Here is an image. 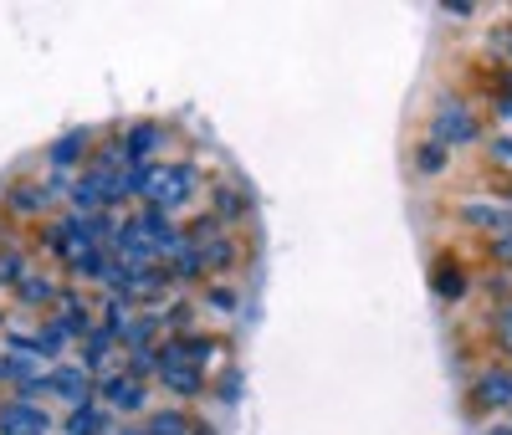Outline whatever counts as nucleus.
I'll return each instance as SVG.
<instances>
[{"mask_svg":"<svg viewBox=\"0 0 512 435\" xmlns=\"http://www.w3.org/2000/svg\"><path fill=\"white\" fill-rule=\"evenodd\" d=\"M492 261H502V267H512V236L492 241Z\"/></svg>","mask_w":512,"mask_h":435,"instance_id":"c9c22d12","label":"nucleus"},{"mask_svg":"<svg viewBox=\"0 0 512 435\" xmlns=\"http://www.w3.org/2000/svg\"><path fill=\"white\" fill-rule=\"evenodd\" d=\"M492 154H497L502 164H512V134H497V139H492Z\"/></svg>","mask_w":512,"mask_h":435,"instance_id":"e433bc0d","label":"nucleus"},{"mask_svg":"<svg viewBox=\"0 0 512 435\" xmlns=\"http://www.w3.org/2000/svg\"><path fill=\"white\" fill-rule=\"evenodd\" d=\"M415 169H420V174H441V169H446V149H441V144H420Z\"/></svg>","mask_w":512,"mask_h":435,"instance_id":"72a5a7b5","label":"nucleus"},{"mask_svg":"<svg viewBox=\"0 0 512 435\" xmlns=\"http://www.w3.org/2000/svg\"><path fill=\"white\" fill-rule=\"evenodd\" d=\"M200 195H205V174L190 159H159V164H149V180H144V205L149 210H164V215H175V221H180V210H190Z\"/></svg>","mask_w":512,"mask_h":435,"instance_id":"f257e3e1","label":"nucleus"},{"mask_svg":"<svg viewBox=\"0 0 512 435\" xmlns=\"http://www.w3.org/2000/svg\"><path fill=\"white\" fill-rule=\"evenodd\" d=\"M497 118H507V123H512V82L497 93Z\"/></svg>","mask_w":512,"mask_h":435,"instance_id":"4c0bfd02","label":"nucleus"},{"mask_svg":"<svg viewBox=\"0 0 512 435\" xmlns=\"http://www.w3.org/2000/svg\"><path fill=\"white\" fill-rule=\"evenodd\" d=\"M26 272H31V256H26L21 246H11V241H6V246H0V287L16 292V282H21Z\"/></svg>","mask_w":512,"mask_h":435,"instance_id":"c85d7f7f","label":"nucleus"},{"mask_svg":"<svg viewBox=\"0 0 512 435\" xmlns=\"http://www.w3.org/2000/svg\"><path fill=\"white\" fill-rule=\"evenodd\" d=\"M472 139H477V118L466 113V103H461V98L441 103L436 118H431V144H441V149H461V144H472Z\"/></svg>","mask_w":512,"mask_h":435,"instance_id":"6e6552de","label":"nucleus"},{"mask_svg":"<svg viewBox=\"0 0 512 435\" xmlns=\"http://www.w3.org/2000/svg\"><path fill=\"white\" fill-rule=\"evenodd\" d=\"M205 200H210V215H216L226 231H236L246 215H251V190L236 185V180H216V185L205 190Z\"/></svg>","mask_w":512,"mask_h":435,"instance_id":"f8f14e48","label":"nucleus"},{"mask_svg":"<svg viewBox=\"0 0 512 435\" xmlns=\"http://www.w3.org/2000/svg\"><path fill=\"white\" fill-rule=\"evenodd\" d=\"M93 128H67V134L47 149V164L57 169V174H67V169H82V164H88V154H93Z\"/></svg>","mask_w":512,"mask_h":435,"instance_id":"f3484780","label":"nucleus"},{"mask_svg":"<svg viewBox=\"0 0 512 435\" xmlns=\"http://www.w3.org/2000/svg\"><path fill=\"white\" fill-rule=\"evenodd\" d=\"M164 343V323L159 313H134L128 328L118 333V354H144V348H159Z\"/></svg>","mask_w":512,"mask_h":435,"instance_id":"6ab92c4d","label":"nucleus"},{"mask_svg":"<svg viewBox=\"0 0 512 435\" xmlns=\"http://www.w3.org/2000/svg\"><path fill=\"white\" fill-rule=\"evenodd\" d=\"M62 205H67L72 215H103V210H108V195H103V174H93V169L72 174V180L62 185Z\"/></svg>","mask_w":512,"mask_h":435,"instance_id":"dca6fc26","label":"nucleus"},{"mask_svg":"<svg viewBox=\"0 0 512 435\" xmlns=\"http://www.w3.org/2000/svg\"><path fill=\"white\" fill-rule=\"evenodd\" d=\"M190 430H195V420H190V410H185V405L149 410V420H144V435H190Z\"/></svg>","mask_w":512,"mask_h":435,"instance_id":"a878e982","label":"nucleus"},{"mask_svg":"<svg viewBox=\"0 0 512 435\" xmlns=\"http://www.w3.org/2000/svg\"><path fill=\"white\" fill-rule=\"evenodd\" d=\"M195 251H200V261H205V277H226L236 261H241V236L221 231V236H210V241L195 246Z\"/></svg>","mask_w":512,"mask_h":435,"instance_id":"aec40b11","label":"nucleus"},{"mask_svg":"<svg viewBox=\"0 0 512 435\" xmlns=\"http://www.w3.org/2000/svg\"><path fill=\"white\" fill-rule=\"evenodd\" d=\"M431 287H436V297H466V267L461 261H436V272H431Z\"/></svg>","mask_w":512,"mask_h":435,"instance_id":"cd10ccee","label":"nucleus"},{"mask_svg":"<svg viewBox=\"0 0 512 435\" xmlns=\"http://www.w3.org/2000/svg\"><path fill=\"white\" fill-rule=\"evenodd\" d=\"M0 435H52V410L36 400H0Z\"/></svg>","mask_w":512,"mask_h":435,"instance_id":"1a4fd4ad","label":"nucleus"},{"mask_svg":"<svg viewBox=\"0 0 512 435\" xmlns=\"http://www.w3.org/2000/svg\"><path fill=\"white\" fill-rule=\"evenodd\" d=\"M487 435H512V420L507 425H487Z\"/></svg>","mask_w":512,"mask_h":435,"instance_id":"ea45409f","label":"nucleus"},{"mask_svg":"<svg viewBox=\"0 0 512 435\" xmlns=\"http://www.w3.org/2000/svg\"><path fill=\"white\" fill-rule=\"evenodd\" d=\"M134 221H139V231H144V241H149V251H154V261H169L180 246H185V226L175 221V215H164V210H149V205H139L134 210Z\"/></svg>","mask_w":512,"mask_h":435,"instance_id":"423d86ee","label":"nucleus"},{"mask_svg":"<svg viewBox=\"0 0 512 435\" xmlns=\"http://www.w3.org/2000/svg\"><path fill=\"white\" fill-rule=\"evenodd\" d=\"M216 395H221V405H236V395H241V374H236V369H226V374H221Z\"/></svg>","mask_w":512,"mask_h":435,"instance_id":"f704fd0d","label":"nucleus"},{"mask_svg":"<svg viewBox=\"0 0 512 435\" xmlns=\"http://www.w3.org/2000/svg\"><path fill=\"white\" fill-rule=\"evenodd\" d=\"M47 389H52V400H62L67 410H82V405H93L98 400V379L82 369L77 359H62L47 369Z\"/></svg>","mask_w":512,"mask_h":435,"instance_id":"39448f33","label":"nucleus"},{"mask_svg":"<svg viewBox=\"0 0 512 435\" xmlns=\"http://www.w3.org/2000/svg\"><path fill=\"white\" fill-rule=\"evenodd\" d=\"M154 379L164 384V395H175V400H200L205 389H210V374L195 369L169 338L159 343V369H154Z\"/></svg>","mask_w":512,"mask_h":435,"instance_id":"f03ea898","label":"nucleus"},{"mask_svg":"<svg viewBox=\"0 0 512 435\" xmlns=\"http://www.w3.org/2000/svg\"><path fill=\"white\" fill-rule=\"evenodd\" d=\"M195 302H200V308H210V313H221V318L236 313V292H231V287H210V282H205V292H200Z\"/></svg>","mask_w":512,"mask_h":435,"instance_id":"2f4dec72","label":"nucleus"},{"mask_svg":"<svg viewBox=\"0 0 512 435\" xmlns=\"http://www.w3.org/2000/svg\"><path fill=\"white\" fill-rule=\"evenodd\" d=\"M180 348V354L195 364V369H205L210 374V364H216V354H221V338H210V333H185V338H169Z\"/></svg>","mask_w":512,"mask_h":435,"instance_id":"393cba45","label":"nucleus"},{"mask_svg":"<svg viewBox=\"0 0 512 435\" xmlns=\"http://www.w3.org/2000/svg\"><path fill=\"white\" fill-rule=\"evenodd\" d=\"M108 430H113V415L98 400L82 410H67V420H62V435H108Z\"/></svg>","mask_w":512,"mask_h":435,"instance_id":"b1692460","label":"nucleus"},{"mask_svg":"<svg viewBox=\"0 0 512 435\" xmlns=\"http://www.w3.org/2000/svg\"><path fill=\"white\" fill-rule=\"evenodd\" d=\"M47 323H52V333H57L62 343H82V338L98 328V308L82 297V287H62V302L47 313Z\"/></svg>","mask_w":512,"mask_h":435,"instance_id":"20e7f679","label":"nucleus"},{"mask_svg":"<svg viewBox=\"0 0 512 435\" xmlns=\"http://www.w3.org/2000/svg\"><path fill=\"white\" fill-rule=\"evenodd\" d=\"M108 267H113V256H108V246H93V251H77L72 261H67V277H72V287H88V282H108Z\"/></svg>","mask_w":512,"mask_h":435,"instance_id":"412c9836","label":"nucleus"},{"mask_svg":"<svg viewBox=\"0 0 512 435\" xmlns=\"http://www.w3.org/2000/svg\"><path fill=\"white\" fill-rule=\"evenodd\" d=\"M134 313H139V308H134V302H128V297L108 292V297H103V308H98V328L118 338V333L128 328V318H134Z\"/></svg>","mask_w":512,"mask_h":435,"instance_id":"bb28decb","label":"nucleus"},{"mask_svg":"<svg viewBox=\"0 0 512 435\" xmlns=\"http://www.w3.org/2000/svg\"><path fill=\"white\" fill-rule=\"evenodd\" d=\"M108 435H144V425H113Z\"/></svg>","mask_w":512,"mask_h":435,"instance_id":"58836bf2","label":"nucleus"},{"mask_svg":"<svg viewBox=\"0 0 512 435\" xmlns=\"http://www.w3.org/2000/svg\"><path fill=\"white\" fill-rule=\"evenodd\" d=\"M11 297H16V308H21V313H52L57 302H62V282H57L52 272H36V267H31V272L16 282Z\"/></svg>","mask_w":512,"mask_h":435,"instance_id":"ddd939ff","label":"nucleus"},{"mask_svg":"<svg viewBox=\"0 0 512 435\" xmlns=\"http://www.w3.org/2000/svg\"><path fill=\"white\" fill-rule=\"evenodd\" d=\"M461 221L492 241H502V236H512V205L507 200H461Z\"/></svg>","mask_w":512,"mask_h":435,"instance_id":"4468645a","label":"nucleus"},{"mask_svg":"<svg viewBox=\"0 0 512 435\" xmlns=\"http://www.w3.org/2000/svg\"><path fill=\"white\" fill-rule=\"evenodd\" d=\"M98 405L113 415V420H139V415H149V384H139V379H128L123 369H113L108 379H98Z\"/></svg>","mask_w":512,"mask_h":435,"instance_id":"7ed1b4c3","label":"nucleus"},{"mask_svg":"<svg viewBox=\"0 0 512 435\" xmlns=\"http://www.w3.org/2000/svg\"><path fill=\"white\" fill-rule=\"evenodd\" d=\"M88 169H93V174H118V169H128V164H123V134H118V139H103V144H93V154H88Z\"/></svg>","mask_w":512,"mask_h":435,"instance_id":"c756f323","label":"nucleus"},{"mask_svg":"<svg viewBox=\"0 0 512 435\" xmlns=\"http://www.w3.org/2000/svg\"><path fill=\"white\" fill-rule=\"evenodd\" d=\"M108 256L113 261H128V267H149V261H154V251H149V241H144V231L134 221V210L118 215V226L108 236Z\"/></svg>","mask_w":512,"mask_h":435,"instance_id":"2eb2a0df","label":"nucleus"},{"mask_svg":"<svg viewBox=\"0 0 512 435\" xmlns=\"http://www.w3.org/2000/svg\"><path fill=\"white\" fill-rule=\"evenodd\" d=\"M195 318H200V302H195V297H180V292L159 308L164 338H185V333H195Z\"/></svg>","mask_w":512,"mask_h":435,"instance_id":"4be33fe9","label":"nucleus"},{"mask_svg":"<svg viewBox=\"0 0 512 435\" xmlns=\"http://www.w3.org/2000/svg\"><path fill=\"white\" fill-rule=\"evenodd\" d=\"M31 374H41V364H31V359H16V354H6V348H0V384H26Z\"/></svg>","mask_w":512,"mask_h":435,"instance_id":"7c9ffc66","label":"nucleus"},{"mask_svg":"<svg viewBox=\"0 0 512 435\" xmlns=\"http://www.w3.org/2000/svg\"><path fill=\"white\" fill-rule=\"evenodd\" d=\"M164 267H169V277H175V292H180V287H200V282H210V277H205V261H200V251H195L190 241H185L175 256H169Z\"/></svg>","mask_w":512,"mask_h":435,"instance_id":"5701e85b","label":"nucleus"},{"mask_svg":"<svg viewBox=\"0 0 512 435\" xmlns=\"http://www.w3.org/2000/svg\"><path fill=\"white\" fill-rule=\"evenodd\" d=\"M221 231H226V226H221V221H216V215H210V210H205V215H195V221L185 226V241H190V246H205L210 236H221Z\"/></svg>","mask_w":512,"mask_h":435,"instance_id":"473e14b6","label":"nucleus"},{"mask_svg":"<svg viewBox=\"0 0 512 435\" xmlns=\"http://www.w3.org/2000/svg\"><path fill=\"white\" fill-rule=\"evenodd\" d=\"M164 144H169V128L154 123V118H144V123H134L123 134V164L128 169H149V164H159Z\"/></svg>","mask_w":512,"mask_h":435,"instance_id":"0eeeda50","label":"nucleus"},{"mask_svg":"<svg viewBox=\"0 0 512 435\" xmlns=\"http://www.w3.org/2000/svg\"><path fill=\"white\" fill-rule=\"evenodd\" d=\"M472 405L487 410V415L512 410V364H492V369L477 374V384H472Z\"/></svg>","mask_w":512,"mask_h":435,"instance_id":"9d476101","label":"nucleus"},{"mask_svg":"<svg viewBox=\"0 0 512 435\" xmlns=\"http://www.w3.org/2000/svg\"><path fill=\"white\" fill-rule=\"evenodd\" d=\"M6 323H11V318H6V308H0V333H6Z\"/></svg>","mask_w":512,"mask_h":435,"instance_id":"a19ab883","label":"nucleus"},{"mask_svg":"<svg viewBox=\"0 0 512 435\" xmlns=\"http://www.w3.org/2000/svg\"><path fill=\"white\" fill-rule=\"evenodd\" d=\"M52 205H57V190L47 180H16L6 190V210L16 215V221H41Z\"/></svg>","mask_w":512,"mask_h":435,"instance_id":"9b49d317","label":"nucleus"},{"mask_svg":"<svg viewBox=\"0 0 512 435\" xmlns=\"http://www.w3.org/2000/svg\"><path fill=\"white\" fill-rule=\"evenodd\" d=\"M113 354H118V338L103 333V328H93L88 338L77 343V364L88 369L93 379H108V374H113Z\"/></svg>","mask_w":512,"mask_h":435,"instance_id":"a211bd4d","label":"nucleus"}]
</instances>
